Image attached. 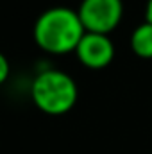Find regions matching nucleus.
Returning a JSON list of instances; mask_svg holds the SVG:
<instances>
[{
  "instance_id": "20e7f679",
  "label": "nucleus",
  "mask_w": 152,
  "mask_h": 154,
  "mask_svg": "<svg viewBox=\"0 0 152 154\" xmlns=\"http://www.w3.org/2000/svg\"><path fill=\"white\" fill-rule=\"evenodd\" d=\"M77 59L91 70L106 68L114 57V45L109 34L84 32L75 48Z\"/></svg>"
},
{
  "instance_id": "39448f33",
  "label": "nucleus",
  "mask_w": 152,
  "mask_h": 154,
  "mask_svg": "<svg viewBox=\"0 0 152 154\" xmlns=\"http://www.w3.org/2000/svg\"><path fill=\"white\" fill-rule=\"evenodd\" d=\"M131 48L141 59H152V23H140L131 34Z\"/></svg>"
},
{
  "instance_id": "f03ea898",
  "label": "nucleus",
  "mask_w": 152,
  "mask_h": 154,
  "mask_svg": "<svg viewBox=\"0 0 152 154\" xmlns=\"http://www.w3.org/2000/svg\"><path fill=\"white\" fill-rule=\"evenodd\" d=\"M79 90L72 75L50 68L34 77L31 84V99L39 111L52 116L68 113L77 102Z\"/></svg>"
},
{
  "instance_id": "f257e3e1",
  "label": "nucleus",
  "mask_w": 152,
  "mask_h": 154,
  "mask_svg": "<svg viewBox=\"0 0 152 154\" xmlns=\"http://www.w3.org/2000/svg\"><path fill=\"white\" fill-rule=\"evenodd\" d=\"M84 32L77 11L70 7H50L43 11L32 29L36 45L48 54L75 52Z\"/></svg>"
},
{
  "instance_id": "423d86ee",
  "label": "nucleus",
  "mask_w": 152,
  "mask_h": 154,
  "mask_svg": "<svg viewBox=\"0 0 152 154\" xmlns=\"http://www.w3.org/2000/svg\"><path fill=\"white\" fill-rule=\"evenodd\" d=\"M9 74H11V65L7 61V57L0 52V84H4L7 81Z\"/></svg>"
},
{
  "instance_id": "0eeeda50",
  "label": "nucleus",
  "mask_w": 152,
  "mask_h": 154,
  "mask_svg": "<svg viewBox=\"0 0 152 154\" xmlns=\"http://www.w3.org/2000/svg\"><path fill=\"white\" fill-rule=\"evenodd\" d=\"M145 20L152 23V0H147V7H145Z\"/></svg>"
},
{
  "instance_id": "7ed1b4c3",
  "label": "nucleus",
  "mask_w": 152,
  "mask_h": 154,
  "mask_svg": "<svg viewBox=\"0 0 152 154\" xmlns=\"http://www.w3.org/2000/svg\"><path fill=\"white\" fill-rule=\"evenodd\" d=\"M77 14L86 32L109 34L118 27L123 16L122 0H82Z\"/></svg>"
}]
</instances>
